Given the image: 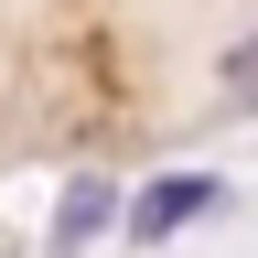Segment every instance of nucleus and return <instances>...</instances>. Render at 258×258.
<instances>
[{
  "mask_svg": "<svg viewBox=\"0 0 258 258\" xmlns=\"http://www.w3.org/2000/svg\"><path fill=\"white\" fill-rule=\"evenodd\" d=\"M215 86H226V97H258V32H247V43H226V54H215Z\"/></svg>",
  "mask_w": 258,
  "mask_h": 258,
  "instance_id": "7ed1b4c3",
  "label": "nucleus"
},
{
  "mask_svg": "<svg viewBox=\"0 0 258 258\" xmlns=\"http://www.w3.org/2000/svg\"><path fill=\"white\" fill-rule=\"evenodd\" d=\"M108 205H118V183H76V194H64V226H54V247L76 258V247L97 237V226H108Z\"/></svg>",
  "mask_w": 258,
  "mask_h": 258,
  "instance_id": "f03ea898",
  "label": "nucleus"
},
{
  "mask_svg": "<svg viewBox=\"0 0 258 258\" xmlns=\"http://www.w3.org/2000/svg\"><path fill=\"white\" fill-rule=\"evenodd\" d=\"M215 205H226V183H215V172H161V183L140 194V205H129V247H161L172 226L215 215Z\"/></svg>",
  "mask_w": 258,
  "mask_h": 258,
  "instance_id": "f257e3e1",
  "label": "nucleus"
}]
</instances>
